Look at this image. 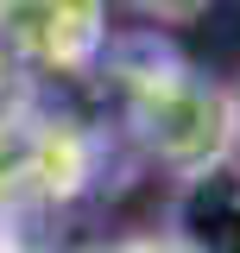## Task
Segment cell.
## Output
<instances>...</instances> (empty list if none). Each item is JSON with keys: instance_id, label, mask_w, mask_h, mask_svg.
<instances>
[{"instance_id": "obj_1", "label": "cell", "mask_w": 240, "mask_h": 253, "mask_svg": "<svg viewBox=\"0 0 240 253\" xmlns=\"http://www.w3.org/2000/svg\"><path fill=\"white\" fill-rule=\"evenodd\" d=\"M139 126H146V146L183 177L234 152V95L209 89L202 76H164L139 101Z\"/></svg>"}, {"instance_id": "obj_2", "label": "cell", "mask_w": 240, "mask_h": 253, "mask_svg": "<svg viewBox=\"0 0 240 253\" xmlns=\"http://www.w3.org/2000/svg\"><path fill=\"white\" fill-rule=\"evenodd\" d=\"M164 234L183 253H240V158L234 152L177 177Z\"/></svg>"}, {"instance_id": "obj_3", "label": "cell", "mask_w": 240, "mask_h": 253, "mask_svg": "<svg viewBox=\"0 0 240 253\" xmlns=\"http://www.w3.org/2000/svg\"><path fill=\"white\" fill-rule=\"evenodd\" d=\"M139 13H152V19H164V26H183V19H196L209 0H133Z\"/></svg>"}, {"instance_id": "obj_4", "label": "cell", "mask_w": 240, "mask_h": 253, "mask_svg": "<svg viewBox=\"0 0 240 253\" xmlns=\"http://www.w3.org/2000/svg\"><path fill=\"white\" fill-rule=\"evenodd\" d=\"M101 253H183L164 228H152V234H126V241H114V247H101Z\"/></svg>"}, {"instance_id": "obj_5", "label": "cell", "mask_w": 240, "mask_h": 253, "mask_svg": "<svg viewBox=\"0 0 240 253\" xmlns=\"http://www.w3.org/2000/svg\"><path fill=\"white\" fill-rule=\"evenodd\" d=\"M234 146H240V95H234Z\"/></svg>"}]
</instances>
